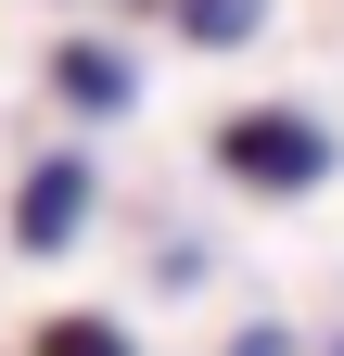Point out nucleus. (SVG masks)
Here are the masks:
<instances>
[{
    "label": "nucleus",
    "instance_id": "7",
    "mask_svg": "<svg viewBox=\"0 0 344 356\" xmlns=\"http://www.w3.org/2000/svg\"><path fill=\"white\" fill-rule=\"evenodd\" d=\"M331 356H344V343H331Z\"/></svg>",
    "mask_w": 344,
    "mask_h": 356
},
{
    "label": "nucleus",
    "instance_id": "5",
    "mask_svg": "<svg viewBox=\"0 0 344 356\" xmlns=\"http://www.w3.org/2000/svg\"><path fill=\"white\" fill-rule=\"evenodd\" d=\"M38 356H127V331H115V318H52Z\"/></svg>",
    "mask_w": 344,
    "mask_h": 356
},
{
    "label": "nucleus",
    "instance_id": "1",
    "mask_svg": "<svg viewBox=\"0 0 344 356\" xmlns=\"http://www.w3.org/2000/svg\"><path fill=\"white\" fill-rule=\"evenodd\" d=\"M217 165L242 178V191H319V178H331V127L293 115V102H242L217 127Z\"/></svg>",
    "mask_w": 344,
    "mask_h": 356
},
{
    "label": "nucleus",
    "instance_id": "2",
    "mask_svg": "<svg viewBox=\"0 0 344 356\" xmlns=\"http://www.w3.org/2000/svg\"><path fill=\"white\" fill-rule=\"evenodd\" d=\"M90 191H102V178L77 165V153L26 165V191H13V242H26V254H64L77 229H90Z\"/></svg>",
    "mask_w": 344,
    "mask_h": 356
},
{
    "label": "nucleus",
    "instance_id": "6",
    "mask_svg": "<svg viewBox=\"0 0 344 356\" xmlns=\"http://www.w3.org/2000/svg\"><path fill=\"white\" fill-rule=\"evenodd\" d=\"M230 356H293V331H242V343H230Z\"/></svg>",
    "mask_w": 344,
    "mask_h": 356
},
{
    "label": "nucleus",
    "instance_id": "4",
    "mask_svg": "<svg viewBox=\"0 0 344 356\" xmlns=\"http://www.w3.org/2000/svg\"><path fill=\"white\" fill-rule=\"evenodd\" d=\"M166 13H179V38H191V51H242V38L268 26V0H166Z\"/></svg>",
    "mask_w": 344,
    "mask_h": 356
},
{
    "label": "nucleus",
    "instance_id": "3",
    "mask_svg": "<svg viewBox=\"0 0 344 356\" xmlns=\"http://www.w3.org/2000/svg\"><path fill=\"white\" fill-rule=\"evenodd\" d=\"M52 89H64L77 115H127V102H141V76H127L115 38H64V51H52Z\"/></svg>",
    "mask_w": 344,
    "mask_h": 356
}]
</instances>
